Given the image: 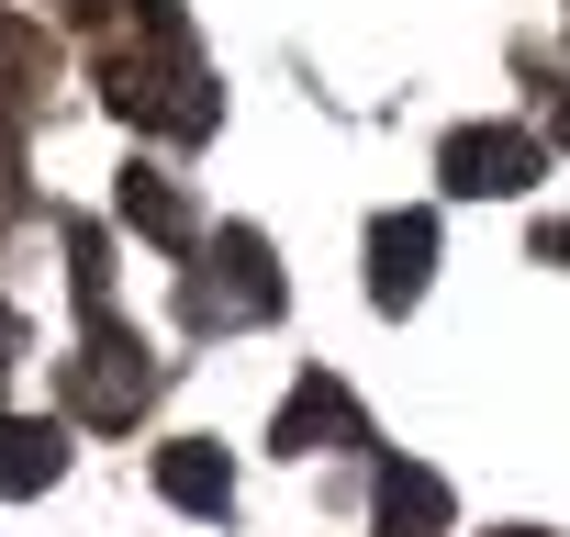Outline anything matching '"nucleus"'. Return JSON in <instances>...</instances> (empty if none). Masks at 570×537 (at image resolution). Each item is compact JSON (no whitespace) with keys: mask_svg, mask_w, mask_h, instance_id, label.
<instances>
[{"mask_svg":"<svg viewBox=\"0 0 570 537\" xmlns=\"http://www.w3.org/2000/svg\"><path fill=\"white\" fill-rule=\"evenodd\" d=\"M135 12H146V46L112 57V113H124L135 135L202 146V135L224 124V79L202 68V46H190V23H179V0H135Z\"/></svg>","mask_w":570,"mask_h":537,"instance_id":"obj_1","label":"nucleus"},{"mask_svg":"<svg viewBox=\"0 0 570 537\" xmlns=\"http://www.w3.org/2000/svg\"><path fill=\"white\" fill-rule=\"evenodd\" d=\"M190 257H202V268L179 281V303H190V325H202V336H246V325H279L292 281H279V257H268V235H257V224H224V235H202Z\"/></svg>","mask_w":570,"mask_h":537,"instance_id":"obj_2","label":"nucleus"},{"mask_svg":"<svg viewBox=\"0 0 570 537\" xmlns=\"http://www.w3.org/2000/svg\"><path fill=\"white\" fill-rule=\"evenodd\" d=\"M157 403V348L112 314H90L79 359H68V426H135Z\"/></svg>","mask_w":570,"mask_h":537,"instance_id":"obj_3","label":"nucleus"},{"mask_svg":"<svg viewBox=\"0 0 570 537\" xmlns=\"http://www.w3.org/2000/svg\"><path fill=\"white\" fill-rule=\"evenodd\" d=\"M436 179H448L459 202H514V191L548 179V146H537L525 124H459V135L436 146Z\"/></svg>","mask_w":570,"mask_h":537,"instance_id":"obj_4","label":"nucleus"},{"mask_svg":"<svg viewBox=\"0 0 570 537\" xmlns=\"http://www.w3.org/2000/svg\"><path fill=\"white\" fill-rule=\"evenodd\" d=\"M268 448H292V459H325V448H370V414H358V392H347L336 370H303L292 392H279V426H268Z\"/></svg>","mask_w":570,"mask_h":537,"instance_id":"obj_5","label":"nucleus"},{"mask_svg":"<svg viewBox=\"0 0 570 537\" xmlns=\"http://www.w3.org/2000/svg\"><path fill=\"white\" fill-rule=\"evenodd\" d=\"M425 281H436V213H425V202H414V213H381V224H370V303H381V314H414Z\"/></svg>","mask_w":570,"mask_h":537,"instance_id":"obj_6","label":"nucleus"},{"mask_svg":"<svg viewBox=\"0 0 570 537\" xmlns=\"http://www.w3.org/2000/svg\"><path fill=\"white\" fill-rule=\"evenodd\" d=\"M370 526H381V537H448V526H459V492H448V470H425V459H381Z\"/></svg>","mask_w":570,"mask_h":537,"instance_id":"obj_7","label":"nucleus"},{"mask_svg":"<svg viewBox=\"0 0 570 537\" xmlns=\"http://www.w3.org/2000/svg\"><path fill=\"white\" fill-rule=\"evenodd\" d=\"M68 481V414H0V492L35 504Z\"/></svg>","mask_w":570,"mask_h":537,"instance_id":"obj_8","label":"nucleus"},{"mask_svg":"<svg viewBox=\"0 0 570 537\" xmlns=\"http://www.w3.org/2000/svg\"><path fill=\"white\" fill-rule=\"evenodd\" d=\"M157 492H168L179 515H235V459H224L213 437H168V448H157Z\"/></svg>","mask_w":570,"mask_h":537,"instance_id":"obj_9","label":"nucleus"},{"mask_svg":"<svg viewBox=\"0 0 570 537\" xmlns=\"http://www.w3.org/2000/svg\"><path fill=\"white\" fill-rule=\"evenodd\" d=\"M124 224H135L146 246H168V257H190V246H202V224H190V191H179L168 168H124Z\"/></svg>","mask_w":570,"mask_h":537,"instance_id":"obj_10","label":"nucleus"},{"mask_svg":"<svg viewBox=\"0 0 570 537\" xmlns=\"http://www.w3.org/2000/svg\"><path fill=\"white\" fill-rule=\"evenodd\" d=\"M46 68H57V46H46V23H12L0 12V124H12L35 90H46Z\"/></svg>","mask_w":570,"mask_h":537,"instance_id":"obj_11","label":"nucleus"},{"mask_svg":"<svg viewBox=\"0 0 570 537\" xmlns=\"http://www.w3.org/2000/svg\"><path fill=\"white\" fill-rule=\"evenodd\" d=\"M57 235H68V281H79V303H90V314H112V246H101V224H79V213H68Z\"/></svg>","mask_w":570,"mask_h":537,"instance_id":"obj_12","label":"nucleus"},{"mask_svg":"<svg viewBox=\"0 0 570 537\" xmlns=\"http://www.w3.org/2000/svg\"><path fill=\"white\" fill-rule=\"evenodd\" d=\"M12 359H23V314L0 303V381H12Z\"/></svg>","mask_w":570,"mask_h":537,"instance_id":"obj_13","label":"nucleus"},{"mask_svg":"<svg viewBox=\"0 0 570 537\" xmlns=\"http://www.w3.org/2000/svg\"><path fill=\"white\" fill-rule=\"evenodd\" d=\"M537 257H559V268H570V224H537Z\"/></svg>","mask_w":570,"mask_h":537,"instance_id":"obj_14","label":"nucleus"},{"mask_svg":"<svg viewBox=\"0 0 570 537\" xmlns=\"http://www.w3.org/2000/svg\"><path fill=\"white\" fill-rule=\"evenodd\" d=\"M559 146H570V90H559Z\"/></svg>","mask_w":570,"mask_h":537,"instance_id":"obj_15","label":"nucleus"},{"mask_svg":"<svg viewBox=\"0 0 570 537\" xmlns=\"http://www.w3.org/2000/svg\"><path fill=\"white\" fill-rule=\"evenodd\" d=\"M492 537H548V526H492Z\"/></svg>","mask_w":570,"mask_h":537,"instance_id":"obj_16","label":"nucleus"},{"mask_svg":"<svg viewBox=\"0 0 570 537\" xmlns=\"http://www.w3.org/2000/svg\"><path fill=\"white\" fill-rule=\"evenodd\" d=\"M559 12H570V0H559Z\"/></svg>","mask_w":570,"mask_h":537,"instance_id":"obj_17","label":"nucleus"}]
</instances>
